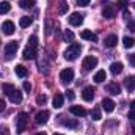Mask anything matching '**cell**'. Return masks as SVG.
Masks as SVG:
<instances>
[{
    "mask_svg": "<svg viewBox=\"0 0 135 135\" xmlns=\"http://www.w3.org/2000/svg\"><path fill=\"white\" fill-rule=\"evenodd\" d=\"M32 17L30 16H24V17H21V21H19V25L22 27V28H27V27H30L32 25Z\"/></svg>",
    "mask_w": 135,
    "mask_h": 135,
    "instance_id": "23",
    "label": "cell"
},
{
    "mask_svg": "<svg viewBox=\"0 0 135 135\" xmlns=\"http://www.w3.org/2000/svg\"><path fill=\"white\" fill-rule=\"evenodd\" d=\"M80 38H82V39H86V41H91V42H96V41H98V36L93 33L91 30H83V32L80 33Z\"/></svg>",
    "mask_w": 135,
    "mask_h": 135,
    "instance_id": "14",
    "label": "cell"
},
{
    "mask_svg": "<svg viewBox=\"0 0 135 135\" xmlns=\"http://www.w3.org/2000/svg\"><path fill=\"white\" fill-rule=\"evenodd\" d=\"M35 5V0H19V6L27 9V8H32Z\"/></svg>",
    "mask_w": 135,
    "mask_h": 135,
    "instance_id": "26",
    "label": "cell"
},
{
    "mask_svg": "<svg viewBox=\"0 0 135 135\" xmlns=\"http://www.w3.org/2000/svg\"><path fill=\"white\" fill-rule=\"evenodd\" d=\"M90 2H91V0H77V3H79L80 6H88Z\"/></svg>",
    "mask_w": 135,
    "mask_h": 135,
    "instance_id": "37",
    "label": "cell"
},
{
    "mask_svg": "<svg viewBox=\"0 0 135 135\" xmlns=\"http://www.w3.org/2000/svg\"><path fill=\"white\" fill-rule=\"evenodd\" d=\"M63 102H65V99H63L61 94H55V96H54V101H52L54 108H61V107H63Z\"/></svg>",
    "mask_w": 135,
    "mask_h": 135,
    "instance_id": "21",
    "label": "cell"
},
{
    "mask_svg": "<svg viewBox=\"0 0 135 135\" xmlns=\"http://www.w3.org/2000/svg\"><path fill=\"white\" fill-rule=\"evenodd\" d=\"M36 135H47V134H44V132H39V134H36Z\"/></svg>",
    "mask_w": 135,
    "mask_h": 135,
    "instance_id": "44",
    "label": "cell"
},
{
    "mask_svg": "<svg viewBox=\"0 0 135 135\" xmlns=\"http://www.w3.org/2000/svg\"><path fill=\"white\" fill-rule=\"evenodd\" d=\"M116 44H118V36H116V35H108V36L104 39V46H105V47H110V49H112V47H115Z\"/></svg>",
    "mask_w": 135,
    "mask_h": 135,
    "instance_id": "12",
    "label": "cell"
},
{
    "mask_svg": "<svg viewBox=\"0 0 135 135\" xmlns=\"http://www.w3.org/2000/svg\"><path fill=\"white\" fill-rule=\"evenodd\" d=\"M127 27H129V30H131V32H135V22H129V25H127Z\"/></svg>",
    "mask_w": 135,
    "mask_h": 135,
    "instance_id": "38",
    "label": "cell"
},
{
    "mask_svg": "<svg viewBox=\"0 0 135 135\" xmlns=\"http://www.w3.org/2000/svg\"><path fill=\"white\" fill-rule=\"evenodd\" d=\"M3 110H5V101H2V99H0V113H2Z\"/></svg>",
    "mask_w": 135,
    "mask_h": 135,
    "instance_id": "40",
    "label": "cell"
},
{
    "mask_svg": "<svg viewBox=\"0 0 135 135\" xmlns=\"http://www.w3.org/2000/svg\"><path fill=\"white\" fill-rule=\"evenodd\" d=\"M9 9H11L9 2H2V3H0V14H6Z\"/></svg>",
    "mask_w": 135,
    "mask_h": 135,
    "instance_id": "27",
    "label": "cell"
},
{
    "mask_svg": "<svg viewBox=\"0 0 135 135\" xmlns=\"http://www.w3.org/2000/svg\"><path fill=\"white\" fill-rule=\"evenodd\" d=\"M66 96H68V99H69V101H74V99H75V94H74V91H72V90H68Z\"/></svg>",
    "mask_w": 135,
    "mask_h": 135,
    "instance_id": "34",
    "label": "cell"
},
{
    "mask_svg": "<svg viewBox=\"0 0 135 135\" xmlns=\"http://www.w3.org/2000/svg\"><path fill=\"white\" fill-rule=\"evenodd\" d=\"M49 116H50L49 110H41V112L36 113V123L38 124H46L49 121Z\"/></svg>",
    "mask_w": 135,
    "mask_h": 135,
    "instance_id": "8",
    "label": "cell"
},
{
    "mask_svg": "<svg viewBox=\"0 0 135 135\" xmlns=\"http://www.w3.org/2000/svg\"><path fill=\"white\" fill-rule=\"evenodd\" d=\"M14 30H16V27H14V22H11V21H5L3 24H2V33L3 35H13L14 33Z\"/></svg>",
    "mask_w": 135,
    "mask_h": 135,
    "instance_id": "6",
    "label": "cell"
},
{
    "mask_svg": "<svg viewBox=\"0 0 135 135\" xmlns=\"http://www.w3.org/2000/svg\"><path fill=\"white\" fill-rule=\"evenodd\" d=\"M123 44H124L126 49H131V47H134L135 39L134 38H131V36H124V38H123Z\"/></svg>",
    "mask_w": 135,
    "mask_h": 135,
    "instance_id": "24",
    "label": "cell"
},
{
    "mask_svg": "<svg viewBox=\"0 0 135 135\" xmlns=\"http://www.w3.org/2000/svg\"><path fill=\"white\" fill-rule=\"evenodd\" d=\"M9 101L13 102V104H21V102H22V93H21L19 90H14V91L9 94Z\"/></svg>",
    "mask_w": 135,
    "mask_h": 135,
    "instance_id": "16",
    "label": "cell"
},
{
    "mask_svg": "<svg viewBox=\"0 0 135 135\" xmlns=\"http://www.w3.org/2000/svg\"><path fill=\"white\" fill-rule=\"evenodd\" d=\"M60 80H61L63 85L71 83V82L74 80V69H72V68H66V69H63V71L60 72Z\"/></svg>",
    "mask_w": 135,
    "mask_h": 135,
    "instance_id": "3",
    "label": "cell"
},
{
    "mask_svg": "<svg viewBox=\"0 0 135 135\" xmlns=\"http://www.w3.org/2000/svg\"><path fill=\"white\" fill-rule=\"evenodd\" d=\"M2 90H3V93H5V94H8V96H9L16 88H14V85H13V83H3V85H2Z\"/></svg>",
    "mask_w": 135,
    "mask_h": 135,
    "instance_id": "25",
    "label": "cell"
},
{
    "mask_svg": "<svg viewBox=\"0 0 135 135\" xmlns=\"http://www.w3.org/2000/svg\"><path fill=\"white\" fill-rule=\"evenodd\" d=\"M28 46H32V47H36V46H38V38H36L35 35L28 39Z\"/></svg>",
    "mask_w": 135,
    "mask_h": 135,
    "instance_id": "33",
    "label": "cell"
},
{
    "mask_svg": "<svg viewBox=\"0 0 135 135\" xmlns=\"http://www.w3.org/2000/svg\"><path fill=\"white\" fill-rule=\"evenodd\" d=\"M47 102V96H44V94H39L38 98H36V104L38 105H44Z\"/></svg>",
    "mask_w": 135,
    "mask_h": 135,
    "instance_id": "31",
    "label": "cell"
},
{
    "mask_svg": "<svg viewBox=\"0 0 135 135\" xmlns=\"http://www.w3.org/2000/svg\"><path fill=\"white\" fill-rule=\"evenodd\" d=\"M129 61H131V63L135 66V55H129Z\"/></svg>",
    "mask_w": 135,
    "mask_h": 135,
    "instance_id": "41",
    "label": "cell"
},
{
    "mask_svg": "<svg viewBox=\"0 0 135 135\" xmlns=\"http://www.w3.org/2000/svg\"><path fill=\"white\" fill-rule=\"evenodd\" d=\"M54 135H63V134H54Z\"/></svg>",
    "mask_w": 135,
    "mask_h": 135,
    "instance_id": "45",
    "label": "cell"
},
{
    "mask_svg": "<svg viewBox=\"0 0 135 135\" xmlns=\"http://www.w3.org/2000/svg\"><path fill=\"white\" fill-rule=\"evenodd\" d=\"M82 98H83V101H86V102L93 101V98H94V88L93 86H85L83 91H82Z\"/></svg>",
    "mask_w": 135,
    "mask_h": 135,
    "instance_id": "10",
    "label": "cell"
},
{
    "mask_svg": "<svg viewBox=\"0 0 135 135\" xmlns=\"http://www.w3.org/2000/svg\"><path fill=\"white\" fill-rule=\"evenodd\" d=\"M69 112L72 113V115H75V116H85L86 115V110L83 108V107H80V105H72L71 108H69Z\"/></svg>",
    "mask_w": 135,
    "mask_h": 135,
    "instance_id": "15",
    "label": "cell"
},
{
    "mask_svg": "<svg viewBox=\"0 0 135 135\" xmlns=\"http://www.w3.org/2000/svg\"><path fill=\"white\" fill-rule=\"evenodd\" d=\"M115 14H116L115 6H112V5H105V6H104V9H102V16H104L105 19H113Z\"/></svg>",
    "mask_w": 135,
    "mask_h": 135,
    "instance_id": "9",
    "label": "cell"
},
{
    "mask_svg": "<svg viewBox=\"0 0 135 135\" xmlns=\"http://www.w3.org/2000/svg\"><path fill=\"white\" fill-rule=\"evenodd\" d=\"M22 86H24V90H25L27 93H30V91H32V85H30V82H24V85H22Z\"/></svg>",
    "mask_w": 135,
    "mask_h": 135,
    "instance_id": "35",
    "label": "cell"
},
{
    "mask_svg": "<svg viewBox=\"0 0 135 135\" xmlns=\"http://www.w3.org/2000/svg\"><path fill=\"white\" fill-rule=\"evenodd\" d=\"M27 123H28V115L25 112L19 113L17 118H16V132L17 134H22L25 131V127H27Z\"/></svg>",
    "mask_w": 135,
    "mask_h": 135,
    "instance_id": "2",
    "label": "cell"
},
{
    "mask_svg": "<svg viewBox=\"0 0 135 135\" xmlns=\"http://www.w3.org/2000/svg\"><path fill=\"white\" fill-rule=\"evenodd\" d=\"M110 71H112V74H121L123 72V63H119V61H115V63H112L110 65Z\"/></svg>",
    "mask_w": 135,
    "mask_h": 135,
    "instance_id": "19",
    "label": "cell"
},
{
    "mask_svg": "<svg viewBox=\"0 0 135 135\" xmlns=\"http://www.w3.org/2000/svg\"><path fill=\"white\" fill-rule=\"evenodd\" d=\"M107 90H108V93H110V94H115V96H118V94L121 93V86H119L116 82L110 83V85L107 86Z\"/></svg>",
    "mask_w": 135,
    "mask_h": 135,
    "instance_id": "17",
    "label": "cell"
},
{
    "mask_svg": "<svg viewBox=\"0 0 135 135\" xmlns=\"http://www.w3.org/2000/svg\"><path fill=\"white\" fill-rule=\"evenodd\" d=\"M65 41H69V42L74 41V33H72L71 30H66V32H65Z\"/></svg>",
    "mask_w": 135,
    "mask_h": 135,
    "instance_id": "32",
    "label": "cell"
},
{
    "mask_svg": "<svg viewBox=\"0 0 135 135\" xmlns=\"http://www.w3.org/2000/svg\"><path fill=\"white\" fill-rule=\"evenodd\" d=\"M66 127H72V129H75V127H79V123H77V119H68L63 123Z\"/></svg>",
    "mask_w": 135,
    "mask_h": 135,
    "instance_id": "29",
    "label": "cell"
},
{
    "mask_svg": "<svg viewBox=\"0 0 135 135\" xmlns=\"http://www.w3.org/2000/svg\"><path fill=\"white\" fill-rule=\"evenodd\" d=\"M129 119H132V121H135V112H129Z\"/></svg>",
    "mask_w": 135,
    "mask_h": 135,
    "instance_id": "39",
    "label": "cell"
},
{
    "mask_svg": "<svg viewBox=\"0 0 135 135\" xmlns=\"http://www.w3.org/2000/svg\"><path fill=\"white\" fill-rule=\"evenodd\" d=\"M124 86L129 90V91H132L135 88V75H129V77H126V80H124Z\"/></svg>",
    "mask_w": 135,
    "mask_h": 135,
    "instance_id": "20",
    "label": "cell"
},
{
    "mask_svg": "<svg viewBox=\"0 0 135 135\" xmlns=\"http://www.w3.org/2000/svg\"><path fill=\"white\" fill-rule=\"evenodd\" d=\"M82 66L85 71H91L93 68L98 66V58L96 57H93V55H90V57H85L83 58V63H82Z\"/></svg>",
    "mask_w": 135,
    "mask_h": 135,
    "instance_id": "5",
    "label": "cell"
},
{
    "mask_svg": "<svg viewBox=\"0 0 135 135\" xmlns=\"http://www.w3.org/2000/svg\"><path fill=\"white\" fill-rule=\"evenodd\" d=\"M96 83H102L104 80H107V74H105V71H98L96 74H94V79H93Z\"/></svg>",
    "mask_w": 135,
    "mask_h": 135,
    "instance_id": "22",
    "label": "cell"
},
{
    "mask_svg": "<svg viewBox=\"0 0 135 135\" xmlns=\"http://www.w3.org/2000/svg\"><path fill=\"white\" fill-rule=\"evenodd\" d=\"M91 116H93V119H94V121H99V119L102 118L101 108H99V107H94V108H93V112H91Z\"/></svg>",
    "mask_w": 135,
    "mask_h": 135,
    "instance_id": "28",
    "label": "cell"
},
{
    "mask_svg": "<svg viewBox=\"0 0 135 135\" xmlns=\"http://www.w3.org/2000/svg\"><path fill=\"white\" fill-rule=\"evenodd\" d=\"M118 6H119L121 9H126V6H127V0H119V2H118Z\"/></svg>",
    "mask_w": 135,
    "mask_h": 135,
    "instance_id": "36",
    "label": "cell"
},
{
    "mask_svg": "<svg viewBox=\"0 0 135 135\" xmlns=\"http://www.w3.org/2000/svg\"><path fill=\"white\" fill-rule=\"evenodd\" d=\"M68 11V3H66V0H61L60 2V6H58V13L60 14H65Z\"/></svg>",
    "mask_w": 135,
    "mask_h": 135,
    "instance_id": "30",
    "label": "cell"
},
{
    "mask_svg": "<svg viewBox=\"0 0 135 135\" xmlns=\"http://www.w3.org/2000/svg\"><path fill=\"white\" fill-rule=\"evenodd\" d=\"M14 72H16V75L17 77H27V74H28V71H27V68L22 66V65H17V66L14 68Z\"/></svg>",
    "mask_w": 135,
    "mask_h": 135,
    "instance_id": "18",
    "label": "cell"
},
{
    "mask_svg": "<svg viewBox=\"0 0 135 135\" xmlns=\"http://www.w3.org/2000/svg\"><path fill=\"white\" fill-rule=\"evenodd\" d=\"M80 52H82V46L79 42H72L66 50H65V58H66L68 61H74L80 55Z\"/></svg>",
    "mask_w": 135,
    "mask_h": 135,
    "instance_id": "1",
    "label": "cell"
},
{
    "mask_svg": "<svg viewBox=\"0 0 135 135\" xmlns=\"http://www.w3.org/2000/svg\"><path fill=\"white\" fill-rule=\"evenodd\" d=\"M22 57H24L25 60H33L35 57H36V47L27 46V47L24 49V54H22Z\"/></svg>",
    "mask_w": 135,
    "mask_h": 135,
    "instance_id": "11",
    "label": "cell"
},
{
    "mask_svg": "<svg viewBox=\"0 0 135 135\" xmlns=\"http://www.w3.org/2000/svg\"><path fill=\"white\" fill-rule=\"evenodd\" d=\"M82 22H83V14H80V13H72V14L69 16V24H71V25L79 27Z\"/></svg>",
    "mask_w": 135,
    "mask_h": 135,
    "instance_id": "7",
    "label": "cell"
},
{
    "mask_svg": "<svg viewBox=\"0 0 135 135\" xmlns=\"http://www.w3.org/2000/svg\"><path fill=\"white\" fill-rule=\"evenodd\" d=\"M131 110H132V112H135V101L131 102Z\"/></svg>",
    "mask_w": 135,
    "mask_h": 135,
    "instance_id": "42",
    "label": "cell"
},
{
    "mask_svg": "<svg viewBox=\"0 0 135 135\" xmlns=\"http://www.w3.org/2000/svg\"><path fill=\"white\" fill-rule=\"evenodd\" d=\"M17 49H19V42H17V41H11V42H8V44L5 46V55H6V58L11 60V58L14 57V54L17 52Z\"/></svg>",
    "mask_w": 135,
    "mask_h": 135,
    "instance_id": "4",
    "label": "cell"
},
{
    "mask_svg": "<svg viewBox=\"0 0 135 135\" xmlns=\"http://www.w3.org/2000/svg\"><path fill=\"white\" fill-rule=\"evenodd\" d=\"M132 132L135 134V121H134V124H132Z\"/></svg>",
    "mask_w": 135,
    "mask_h": 135,
    "instance_id": "43",
    "label": "cell"
},
{
    "mask_svg": "<svg viewBox=\"0 0 135 135\" xmlns=\"http://www.w3.org/2000/svg\"><path fill=\"white\" fill-rule=\"evenodd\" d=\"M102 108L107 112V113H112L113 110H115V102L112 101V99H108V98H105L104 101H102Z\"/></svg>",
    "mask_w": 135,
    "mask_h": 135,
    "instance_id": "13",
    "label": "cell"
}]
</instances>
